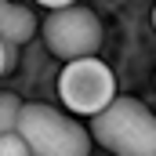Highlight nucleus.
<instances>
[{
    "mask_svg": "<svg viewBox=\"0 0 156 156\" xmlns=\"http://www.w3.org/2000/svg\"><path fill=\"white\" fill-rule=\"evenodd\" d=\"M91 138L113 156H156V116L138 98H113L109 109L91 116Z\"/></svg>",
    "mask_w": 156,
    "mask_h": 156,
    "instance_id": "nucleus-1",
    "label": "nucleus"
},
{
    "mask_svg": "<svg viewBox=\"0 0 156 156\" xmlns=\"http://www.w3.org/2000/svg\"><path fill=\"white\" fill-rule=\"evenodd\" d=\"M18 134L26 138L33 156H87L91 153V131H83L73 116H66L51 105H40V102H22Z\"/></svg>",
    "mask_w": 156,
    "mask_h": 156,
    "instance_id": "nucleus-2",
    "label": "nucleus"
},
{
    "mask_svg": "<svg viewBox=\"0 0 156 156\" xmlns=\"http://www.w3.org/2000/svg\"><path fill=\"white\" fill-rule=\"evenodd\" d=\"M58 98L73 116H98L116 98V76L94 55L73 58L58 73Z\"/></svg>",
    "mask_w": 156,
    "mask_h": 156,
    "instance_id": "nucleus-3",
    "label": "nucleus"
},
{
    "mask_svg": "<svg viewBox=\"0 0 156 156\" xmlns=\"http://www.w3.org/2000/svg\"><path fill=\"white\" fill-rule=\"evenodd\" d=\"M44 44L51 47V55L73 62V58H87V55H98V44H102V22L91 7L83 4H69V7H58L44 18L40 26Z\"/></svg>",
    "mask_w": 156,
    "mask_h": 156,
    "instance_id": "nucleus-4",
    "label": "nucleus"
},
{
    "mask_svg": "<svg viewBox=\"0 0 156 156\" xmlns=\"http://www.w3.org/2000/svg\"><path fill=\"white\" fill-rule=\"evenodd\" d=\"M37 15L29 11V7H22V4H11V0H0V37L7 40V44H26V40H33L37 33Z\"/></svg>",
    "mask_w": 156,
    "mask_h": 156,
    "instance_id": "nucleus-5",
    "label": "nucleus"
},
{
    "mask_svg": "<svg viewBox=\"0 0 156 156\" xmlns=\"http://www.w3.org/2000/svg\"><path fill=\"white\" fill-rule=\"evenodd\" d=\"M0 156H33L29 145H26V138L18 134V127L0 131Z\"/></svg>",
    "mask_w": 156,
    "mask_h": 156,
    "instance_id": "nucleus-6",
    "label": "nucleus"
},
{
    "mask_svg": "<svg viewBox=\"0 0 156 156\" xmlns=\"http://www.w3.org/2000/svg\"><path fill=\"white\" fill-rule=\"evenodd\" d=\"M15 51H18V47H15V44H7V40L0 37V76H4V73H11V69H15Z\"/></svg>",
    "mask_w": 156,
    "mask_h": 156,
    "instance_id": "nucleus-7",
    "label": "nucleus"
},
{
    "mask_svg": "<svg viewBox=\"0 0 156 156\" xmlns=\"http://www.w3.org/2000/svg\"><path fill=\"white\" fill-rule=\"evenodd\" d=\"M37 4H44L47 11H58V7H69V4H80V0H37Z\"/></svg>",
    "mask_w": 156,
    "mask_h": 156,
    "instance_id": "nucleus-8",
    "label": "nucleus"
},
{
    "mask_svg": "<svg viewBox=\"0 0 156 156\" xmlns=\"http://www.w3.org/2000/svg\"><path fill=\"white\" fill-rule=\"evenodd\" d=\"M153 29H156V7H153Z\"/></svg>",
    "mask_w": 156,
    "mask_h": 156,
    "instance_id": "nucleus-9",
    "label": "nucleus"
},
{
    "mask_svg": "<svg viewBox=\"0 0 156 156\" xmlns=\"http://www.w3.org/2000/svg\"><path fill=\"white\" fill-rule=\"evenodd\" d=\"M0 98H4V91H0Z\"/></svg>",
    "mask_w": 156,
    "mask_h": 156,
    "instance_id": "nucleus-10",
    "label": "nucleus"
}]
</instances>
